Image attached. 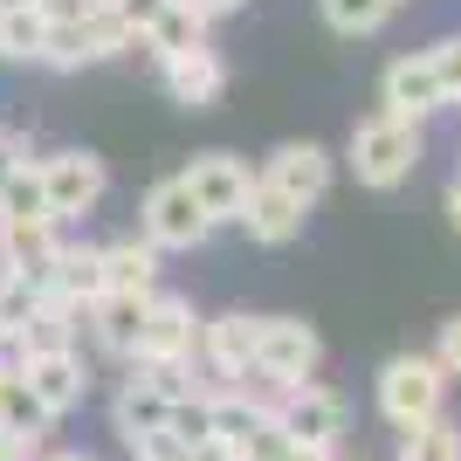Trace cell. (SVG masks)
I'll return each instance as SVG.
<instances>
[{
  "mask_svg": "<svg viewBox=\"0 0 461 461\" xmlns=\"http://www.w3.org/2000/svg\"><path fill=\"white\" fill-rule=\"evenodd\" d=\"M420 158H427V131L413 124V117L372 111L366 124L351 131V173H358V186H372V193H393V186H406Z\"/></svg>",
  "mask_w": 461,
  "mask_h": 461,
  "instance_id": "6da1fadb",
  "label": "cell"
},
{
  "mask_svg": "<svg viewBox=\"0 0 461 461\" xmlns=\"http://www.w3.org/2000/svg\"><path fill=\"white\" fill-rule=\"evenodd\" d=\"M317 366H324L317 324H303V317H255V379H269L283 393V385L317 379Z\"/></svg>",
  "mask_w": 461,
  "mask_h": 461,
  "instance_id": "7a4b0ae2",
  "label": "cell"
},
{
  "mask_svg": "<svg viewBox=\"0 0 461 461\" xmlns=\"http://www.w3.org/2000/svg\"><path fill=\"white\" fill-rule=\"evenodd\" d=\"M447 400V372L427 358V351H400L379 366V413L393 427H413V420H434Z\"/></svg>",
  "mask_w": 461,
  "mask_h": 461,
  "instance_id": "3957f363",
  "label": "cell"
},
{
  "mask_svg": "<svg viewBox=\"0 0 461 461\" xmlns=\"http://www.w3.org/2000/svg\"><path fill=\"white\" fill-rule=\"evenodd\" d=\"M35 173H41V200H49V213H56L62 228H69V221H83V213H96V207H104V193H111L104 158L83 152V145L35 158Z\"/></svg>",
  "mask_w": 461,
  "mask_h": 461,
  "instance_id": "277c9868",
  "label": "cell"
},
{
  "mask_svg": "<svg viewBox=\"0 0 461 461\" xmlns=\"http://www.w3.org/2000/svg\"><path fill=\"white\" fill-rule=\"evenodd\" d=\"M138 234H145L158 255H186V249H207L213 221L193 207L186 179L173 173V179H158V186L145 193V207H138Z\"/></svg>",
  "mask_w": 461,
  "mask_h": 461,
  "instance_id": "5b68a950",
  "label": "cell"
},
{
  "mask_svg": "<svg viewBox=\"0 0 461 461\" xmlns=\"http://www.w3.org/2000/svg\"><path fill=\"white\" fill-rule=\"evenodd\" d=\"M193 358H200V317H193V303L152 289V296H145V330H138L131 366H193Z\"/></svg>",
  "mask_w": 461,
  "mask_h": 461,
  "instance_id": "8992f818",
  "label": "cell"
},
{
  "mask_svg": "<svg viewBox=\"0 0 461 461\" xmlns=\"http://www.w3.org/2000/svg\"><path fill=\"white\" fill-rule=\"evenodd\" d=\"M131 49H138V35L111 7H96V14L69 21V28H49L41 62H49V69H90V62H117V56H131Z\"/></svg>",
  "mask_w": 461,
  "mask_h": 461,
  "instance_id": "52a82bcc",
  "label": "cell"
},
{
  "mask_svg": "<svg viewBox=\"0 0 461 461\" xmlns=\"http://www.w3.org/2000/svg\"><path fill=\"white\" fill-rule=\"evenodd\" d=\"M269 413L283 420V434H289V441H303V447H338V434H345V420H351L345 393H330V385H317V379L283 385Z\"/></svg>",
  "mask_w": 461,
  "mask_h": 461,
  "instance_id": "ba28073f",
  "label": "cell"
},
{
  "mask_svg": "<svg viewBox=\"0 0 461 461\" xmlns=\"http://www.w3.org/2000/svg\"><path fill=\"white\" fill-rule=\"evenodd\" d=\"M179 179H186L193 207L207 213L213 228H228V221H241V200H249V186H255V166L234 158V152H200Z\"/></svg>",
  "mask_w": 461,
  "mask_h": 461,
  "instance_id": "9c48e42d",
  "label": "cell"
},
{
  "mask_svg": "<svg viewBox=\"0 0 461 461\" xmlns=\"http://www.w3.org/2000/svg\"><path fill=\"white\" fill-rule=\"evenodd\" d=\"M21 385L35 393V406L49 413V420H62V413H77L83 393H90V366L77 358V345H62V351H21Z\"/></svg>",
  "mask_w": 461,
  "mask_h": 461,
  "instance_id": "30bf717a",
  "label": "cell"
},
{
  "mask_svg": "<svg viewBox=\"0 0 461 461\" xmlns=\"http://www.w3.org/2000/svg\"><path fill=\"white\" fill-rule=\"evenodd\" d=\"M262 179H269L276 193H289V200L310 213L330 193V152L317 145V138H289V145H276V152L262 158Z\"/></svg>",
  "mask_w": 461,
  "mask_h": 461,
  "instance_id": "8fae6325",
  "label": "cell"
},
{
  "mask_svg": "<svg viewBox=\"0 0 461 461\" xmlns=\"http://www.w3.org/2000/svg\"><path fill=\"white\" fill-rule=\"evenodd\" d=\"M379 111L413 117V124H427V117L447 111V96H441V83H434L427 49H413V56H400V62H385V77H379Z\"/></svg>",
  "mask_w": 461,
  "mask_h": 461,
  "instance_id": "7c38bea8",
  "label": "cell"
},
{
  "mask_svg": "<svg viewBox=\"0 0 461 461\" xmlns=\"http://www.w3.org/2000/svg\"><path fill=\"white\" fill-rule=\"evenodd\" d=\"M200 366H207L221 385H249L255 379V317L249 310H228V317L200 324Z\"/></svg>",
  "mask_w": 461,
  "mask_h": 461,
  "instance_id": "4fadbf2b",
  "label": "cell"
},
{
  "mask_svg": "<svg viewBox=\"0 0 461 461\" xmlns=\"http://www.w3.org/2000/svg\"><path fill=\"white\" fill-rule=\"evenodd\" d=\"M234 228H249V241H262V249H289V241L303 234V207L255 173V186H249V200H241V221H234Z\"/></svg>",
  "mask_w": 461,
  "mask_h": 461,
  "instance_id": "5bb4252c",
  "label": "cell"
},
{
  "mask_svg": "<svg viewBox=\"0 0 461 461\" xmlns=\"http://www.w3.org/2000/svg\"><path fill=\"white\" fill-rule=\"evenodd\" d=\"M158 83H166V96H173V104L207 111V104H221V90H228V62L213 56V49H193V56L158 62Z\"/></svg>",
  "mask_w": 461,
  "mask_h": 461,
  "instance_id": "9a60e30c",
  "label": "cell"
},
{
  "mask_svg": "<svg viewBox=\"0 0 461 461\" xmlns=\"http://www.w3.org/2000/svg\"><path fill=\"white\" fill-rule=\"evenodd\" d=\"M166 413H173V393H166V385H158L145 366L117 385V400H111V420H117V434H124V441L158 434V427H166Z\"/></svg>",
  "mask_w": 461,
  "mask_h": 461,
  "instance_id": "2e32d148",
  "label": "cell"
},
{
  "mask_svg": "<svg viewBox=\"0 0 461 461\" xmlns=\"http://www.w3.org/2000/svg\"><path fill=\"white\" fill-rule=\"evenodd\" d=\"M138 49H145L152 62L193 56V49H213V21L200 14L193 0H173V7H166V14H158L152 28H145V35H138Z\"/></svg>",
  "mask_w": 461,
  "mask_h": 461,
  "instance_id": "e0dca14e",
  "label": "cell"
},
{
  "mask_svg": "<svg viewBox=\"0 0 461 461\" xmlns=\"http://www.w3.org/2000/svg\"><path fill=\"white\" fill-rule=\"evenodd\" d=\"M90 330H96V345L111 351V358H138V330H145V296H117V289H104L90 310Z\"/></svg>",
  "mask_w": 461,
  "mask_h": 461,
  "instance_id": "ac0fdd59",
  "label": "cell"
},
{
  "mask_svg": "<svg viewBox=\"0 0 461 461\" xmlns=\"http://www.w3.org/2000/svg\"><path fill=\"white\" fill-rule=\"evenodd\" d=\"M158 262H166V255H158L145 234H124V241L104 249V289H117V296H152L158 289Z\"/></svg>",
  "mask_w": 461,
  "mask_h": 461,
  "instance_id": "d6986e66",
  "label": "cell"
},
{
  "mask_svg": "<svg viewBox=\"0 0 461 461\" xmlns=\"http://www.w3.org/2000/svg\"><path fill=\"white\" fill-rule=\"evenodd\" d=\"M49 296H62L69 310H90L104 296V249H69L62 241L49 262Z\"/></svg>",
  "mask_w": 461,
  "mask_h": 461,
  "instance_id": "ffe728a7",
  "label": "cell"
},
{
  "mask_svg": "<svg viewBox=\"0 0 461 461\" xmlns=\"http://www.w3.org/2000/svg\"><path fill=\"white\" fill-rule=\"evenodd\" d=\"M0 434H14L21 447H35L41 434H49V413H41V406H35V393L21 385V366L7 372V379H0Z\"/></svg>",
  "mask_w": 461,
  "mask_h": 461,
  "instance_id": "44dd1931",
  "label": "cell"
},
{
  "mask_svg": "<svg viewBox=\"0 0 461 461\" xmlns=\"http://www.w3.org/2000/svg\"><path fill=\"white\" fill-rule=\"evenodd\" d=\"M400 461H461V427L447 413L400 427Z\"/></svg>",
  "mask_w": 461,
  "mask_h": 461,
  "instance_id": "7402d4cb",
  "label": "cell"
},
{
  "mask_svg": "<svg viewBox=\"0 0 461 461\" xmlns=\"http://www.w3.org/2000/svg\"><path fill=\"white\" fill-rule=\"evenodd\" d=\"M41 49H49V21L35 7L0 14V62H41Z\"/></svg>",
  "mask_w": 461,
  "mask_h": 461,
  "instance_id": "603a6c76",
  "label": "cell"
},
{
  "mask_svg": "<svg viewBox=\"0 0 461 461\" xmlns=\"http://www.w3.org/2000/svg\"><path fill=\"white\" fill-rule=\"evenodd\" d=\"M49 213V200H41V173H35V158L21 166V173L0 179V228L7 221H41Z\"/></svg>",
  "mask_w": 461,
  "mask_h": 461,
  "instance_id": "cb8c5ba5",
  "label": "cell"
},
{
  "mask_svg": "<svg viewBox=\"0 0 461 461\" xmlns=\"http://www.w3.org/2000/svg\"><path fill=\"white\" fill-rule=\"evenodd\" d=\"M317 14L338 28V35H379L385 28V14H393V0H317Z\"/></svg>",
  "mask_w": 461,
  "mask_h": 461,
  "instance_id": "d4e9b609",
  "label": "cell"
},
{
  "mask_svg": "<svg viewBox=\"0 0 461 461\" xmlns=\"http://www.w3.org/2000/svg\"><path fill=\"white\" fill-rule=\"evenodd\" d=\"M289 455H296V441H289L283 420H276L269 406H262V420H255L249 434L234 441V455H228V461H289Z\"/></svg>",
  "mask_w": 461,
  "mask_h": 461,
  "instance_id": "484cf974",
  "label": "cell"
},
{
  "mask_svg": "<svg viewBox=\"0 0 461 461\" xmlns=\"http://www.w3.org/2000/svg\"><path fill=\"white\" fill-rule=\"evenodd\" d=\"M427 62H434V83H441L447 111H455V104H461V35L434 41V49H427Z\"/></svg>",
  "mask_w": 461,
  "mask_h": 461,
  "instance_id": "4316f807",
  "label": "cell"
},
{
  "mask_svg": "<svg viewBox=\"0 0 461 461\" xmlns=\"http://www.w3.org/2000/svg\"><path fill=\"white\" fill-rule=\"evenodd\" d=\"M131 447H138V461H213L207 447H186L173 427H158V434H145V441H131Z\"/></svg>",
  "mask_w": 461,
  "mask_h": 461,
  "instance_id": "83f0119b",
  "label": "cell"
},
{
  "mask_svg": "<svg viewBox=\"0 0 461 461\" xmlns=\"http://www.w3.org/2000/svg\"><path fill=\"white\" fill-rule=\"evenodd\" d=\"M427 358H434V366H441L447 379H461V310L441 324V338H434V351H427Z\"/></svg>",
  "mask_w": 461,
  "mask_h": 461,
  "instance_id": "f1b7e54d",
  "label": "cell"
},
{
  "mask_svg": "<svg viewBox=\"0 0 461 461\" xmlns=\"http://www.w3.org/2000/svg\"><path fill=\"white\" fill-rule=\"evenodd\" d=\"M104 0H35V14L49 21V28H69V21H83V14H96Z\"/></svg>",
  "mask_w": 461,
  "mask_h": 461,
  "instance_id": "f546056e",
  "label": "cell"
},
{
  "mask_svg": "<svg viewBox=\"0 0 461 461\" xmlns=\"http://www.w3.org/2000/svg\"><path fill=\"white\" fill-rule=\"evenodd\" d=\"M28 158H35V152H28V131H14V124H0V179H7V173H21Z\"/></svg>",
  "mask_w": 461,
  "mask_h": 461,
  "instance_id": "4dcf8cb0",
  "label": "cell"
},
{
  "mask_svg": "<svg viewBox=\"0 0 461 461\" xmlns=\"http://www.w3.org/2000/svg\"><path fill=\"white\" fill-rule=\"evenodd\" d=\"M193 7H200L207 21H221V14H234V7H249V0H193Z\"/></svg>",
  "mask_w": 461,
  "mask_h": 461,
  "instance_id": "1f68e13d",
  "label": "cell"
},
{
  "mask_svg": "<svg viewBox=\"0 0 461 461\" xmlns=\"http://www.w3.org/2000/svg\"><path fill=\"white\" fill-rule=\"evenodd\" d=\"M28 455H35V447H21L14 434H0V461H28Z\"/></svg>",
  "mask_w": 461,
  "mask_h": 461,
  "instance_id": "d6a6232c",
  "label": "cell"
},
{
  "mask_svg": "<svg viewBox=\"0 0 461 461\" xmlns=\"http://www.w3.org/2000/svg\"><path fill=\"white\" fill-rule=\"evenodd\" d=\"M289 461H338V447H303V441H296V455H289Z\"/></svg>",
  "mask_w": 461,
  "mask_h": 461,
  "instance_id": "836d02e7",
  "label": "cell"
},
{
  "mask_svg": "<svg viewBox=\"0 0 461 461\" xmlns=\"http://www.w3.org/2000/svg\"><path fill=\"white\" fill-rule=\"evenodd\" d=\"M447 221H455V234H461V179L447 186Z\"/></svg>",
  "mask_w": 461,
  "mask_h": 461,
  "instance_id": "e575fe53",
  "label": "cell"
},
{
  "mask_svg": "<svg viewBox=\"0 0 461 461\" xmlns=\"http://www.w3.org/2000/svg\"><path fill=\"white\" fill-rule=\"evenodd\" d=\"M41 461H90L83 447H56V455H41Z\"/></svg>",
  "mask_w": 461,
  "mask_h": 461,
  "instance_id": "d590c367",
  "label": "cell"
},
{
  "mask_svg": "<svg viewBox=\"0 0 461 461\" xmlns=\"http://www.w3.org/2000/svg\"><path fill=\"white\" fill-rule=\"evenodd\" d=\"M14 7H35V0H0V14H14Z\"/></svg>",
  "mask_w": 461,
  "mask_h": 461,
  "instance_id": "8d00e7d4",
  "label": "cell"
},
{
  "mask_svg": "<svg viewBox=\"0 0 461 461\" xmlns=\"http://www.w3.org/2000/svg\"><path fill=\"white\" fill-rule=\"evenodd\" d=\"M14 366H21V358H0V379H7V372H14Z\"/></svg>",
  "mask_w": 461,
  "mask_h": 461,
  "instance_id": "74e56055",
  "label": "cell"
},
{
  "mask_svg": "<svg viewBox=\"0 0 461 461\" xmlns=\"http://www.w3.org/2000/svg\"><path fill=\"white\" fill-rule=\"evenodd\" d=\"M393 7H400V0H393Z\"/></svg>",
  "mask_w": 461,
  "mask_h": 461,
  "instance_id": "f35d334b",
  "label": "cell"
}]
</instances>
